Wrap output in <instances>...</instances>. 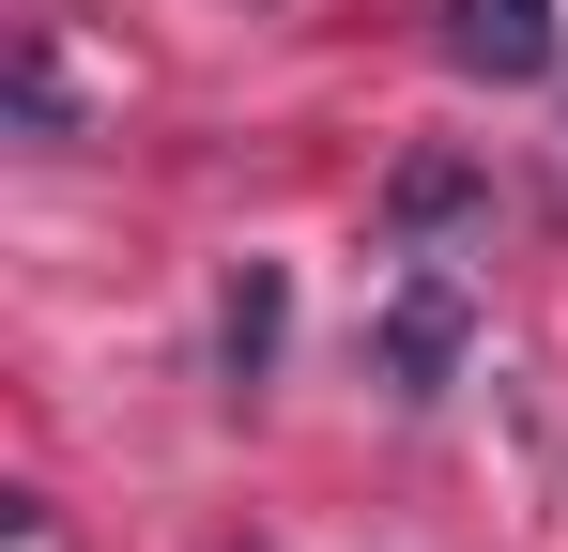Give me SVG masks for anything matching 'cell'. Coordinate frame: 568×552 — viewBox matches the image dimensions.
I'll list each match as a JSON object with an SVG mask.
<instances>
[{"label": "cell", "mask_w": 568, "mask_h": 552, "mask_svg": "<svg viewBox=\"0 0 568 552\" xmlns=\"http://www.w3.org/2000/svg\"><path fill=\"white\" fill-rule=\"evenodd\" d=\"M462 354H476V276L462 262H399V292L369 307V384L399 415H430L462 384Z\"/></svg>", "instance_id": "obj_1"}, {"label": "cell", "mask_w": 568, "mask_h": 552, "mask_svg": "<svg viewBox=\"0 0 568 552\" xmlns=\"http://www.w3.org/2000/svg\"><path fill=\"white\" fill-rule=\"evenodd\" d=\"M476 215H491V154H462V139H430V154L384 170V246L399 262H446Z\"/></svg>", "instance_id": "obj_2"}, {"label": "cell", "mask_w": 568, "mask_h": 552, "mask_svg": "<svg viewBox=\"0 0 568 552\" xmlns=\"http://www.w3.org/2000/svg\"><path fill=\"white\" fill-rule=\"evenodd\" d=\"M462 78L491 92H523V78H554V47H568V0H446V31H430Z\"/></svg>", "instance_id": "obj_3"}, {"label": "cell", "mask_w": 568, "mask_h": 552, "mask_svg": "<svg viewBox=\"0 0 568 552\" xmlns=\"http://www.w3.org/2000/svg\"><path fill=\"white\" fill-rule=\"evenodd\" d=\"M277 354H292V262H231V292H215V399L246 415L277 384Z\"/></svg>", "instance_id": "obj_4"}, {"label": "cell", "mask_w": 568, "mask_h": 552, "mask_svg": "<svg viewBox=\"0 0 568 552\" xmlns=\"http://www.w3.org/2000/svg\"><path fill=\"white\" fill-rule=\"evenodd\" d=\"M16 139H78V62H62L47 16L16 31Z\"/></svg>", "instance_id": "obj_5"}, {"label": "cell", "mask_w": 568, "mask_h": 552, "mask_svg": "<svg viewBox=\"0 0 568 552\" xmlns=\"http://www.w3.org/2000/svg\"><path fill=\"white\" fill-rule=\"evenodd\" d=\"M246 552H262V538H246Z\"/></svg>", "instance_id": "obj_6"}]
</instances>
